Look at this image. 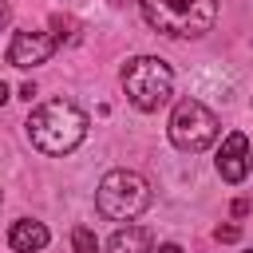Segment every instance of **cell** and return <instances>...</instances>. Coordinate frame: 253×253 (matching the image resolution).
<instances>
[{
    "mask_svg": "<svg viewBox=\"0 0 253 253\" xmlns=\"http://www.w3.org/2000/svg\"><path fill=\"white\" fill-rule=\"evenodd\" d=\"M28 138L43 154H71L87 138V115L67 99H51L28 115Z\"/></svg>",
    "mask_w": 253,
    "mask_h": 253,
    "instance_id": "obj_1",
    "label": "cell"
},
{
    "mask_svg": "<svg viewBox=\"0 0 253 253\" xmlns=\"http://www.w3.org/2000/svg\"><path fill=\"white\" fill-rule=\"evenodd\" d=\"M142 16L162 36H202L217 20V0H138Z\"/></svg>",
    "mask_w": 253,
    "mask_h": 253,
    "instance_id": "obj_2",
    "label": "cell"
},
{
    "mask_svg": "<svg viewBox=\"0 0 253 253\" xmlns=\"http://www.w3.org/2000/svg\"><path fill=\"white\" fill-rule=\"evenodd\" d=\"M123 91L138 111H158L174 95V71L158 55H138L123 67Z\"/></svg>",
    "mask_w": 253,
    "mask_h": 253,
    "instance_id": "obj_3",
    "label": "cell"
},
{
    "mask_svg": "<svg viewBox=\"0 0 253 253\" xmlns=\"http://www.w3.org/2000/svg\"><path fill=\"white\" fill-rule=\"evenodd\" d=\"M95 206H99V213L111 217V221H130V217H138V213L150 206V186H146V178L134 174V170H111V174L99 182Z\"/></svg>",
    "mask_w": 253,
    "mask_h": 253,
    "instance_id": "obj_4",
    "label": "cell"
},
{
    "mask_svg": "<svg viewBox=\"0 0 253 253\" xmlns=\"http://www.w3.org/2000/svg\"><path fill=\"white\" fill-rule=\"evenodd\" d=\"M213 138H217V115L210 107H202L198 99H182L170 115V142L186 154H198Z\"/></svg>",
    "mask_w": 253,
    "mask_h": 253,
    "instance_id": "obj_5",
    "label": "cell"
},
{
    "mask_svg": "<svg viewBox=\"0 0 253 253\" xmlns=\"http://www.w3.org/2000/svg\"><path fill=\"white\" fill-rule=\"evenodd\" d=\"M55 51V40L43 36V32H16L12 43H8V63L12 67H40L47 63Z\"/></svg>",
    "mask_w": 253,
    "mask_h": 253,
    "instance_id": "obj_6",
    "label": "cell"
},
{
    "mask_svg": "<svg viewBox=\"0 0 253 253\" xmlns=\"http://www.w3.org/2000/svg\"><path fill=\"white\" fill-rule=\"evenodd\" d=\"M217 174H221L229 186H237V182L249 174V138H245L241 130H233V134L221 142V150H217Z\"/></svg>",
    "mask_w": 253,
    "mask_h": 253,
    "instance_id": "obj_7",
    "label": "cell"
},
{
    "mask_svg": "<svg viewBox=\"0 0 253 253\" xmlns=\"http://www.w3.org/2000/svg\"><path fill=\"white\" fill-rule=\"evenodd\" d=\"M47 225L43 221H12V229H8V245L16 249V253H40L43 245H47Z\"/></svg>",
    "mask_w": 253,
    "mask_h": 253,
    "instance_id": "obj_8",
    "label": "cell"
},
{
    "mask_svg": "<svg viewBox=\"0 0 253 253\" xmlns=\"http://www.w3.org/2000/svg\"><path fill=\"white\" fill-rule=\"evenodd\" d=\"M107 253H150V237H146V229H138V225L115 229V237H111Z\"/></svg>",
    "mask_w": 253,
    "mask_h": 253,
    "instance_id": "obj_9",
    "label": "cell"
},
{
    "mask_svg": "<svg viewBox=\"0 0 253 253\" xmlns=\"http://www.w3.org/2000/svg\"><path fill=\"white\" fill-rule=\"evenodd\" d=\"M71 245H75V253H99V241H95V233L87 225H75L71 229Z\"/></svg>",
    "mask_w": 253,
    "mask_h": 253,
    "instance_id": "obj_10",
    "label": "cell"
},
{
    "mask_svg": "<svg viewBox=\"0 0 253 253\" xmlns=\"http://www.w3.org/2000/svg\"><path fill=\"white\" fill-rule=\"evenodd\" d=\"M213 237H217V241H237V237H241V229H237V225H217V229H213Z\"/></svg>",
    "mask_w": 253,
    "mask_h": 253,
    "instance_id": "obj_11",
    "label": "cell"
},
{
    "mask_svg": "<svg viewBox=\"0 0 253 253\" xmlns=\"http://www.w3.org/2000/svg\"><path fill=\"white\" fill-rule=\"evenodd\" d=\"M233 213H237V217H241V213H249V202H245V198H237V202H233Z\"/></svg>",
    "mask_w": 253,
    "mask_h": 253,
    "instance_id": "obj_12",
    "label": "cell"
},
{
    "mask_svg": "<svg viewBox=\"0 0 253 253\" xmlns=\"http://www.w3.org/2000/svg\"><path fill=\"white\" fill-rule=\"evenodd\" d=\"M158 253H182V245H174V241H166V245H158Z\"/></svg>",
    "mask_w": 253,
    "mask_h": 253,
    "instance_id": "obj_13",
    "label": "cell"
},
{
    "mask_svg": "<svg viewBox=\"0 0 253 253\" xmlns=\"http://www.w3.org/2000/svg\"><path fill=\"white\" fill-rule=\"evenodd\" d=\"M4 99H8V83L0 79V103H4Z\"/></svg>",
    "mask_w": 253,
    "mask_h": 253,
    "instance_id": "obj_14",
    "label": "cell"
},
{
    "mask_svg": "<svg viewBox=\"0 0 253 253\" xmlns=\"http://www.w3.org/2000/svg\"><path fill=\"white\" fill-rule=\"evenodd\" d=\"M249 166H253V150H249Z\"/></svg>",
    "mask_w": 253,
    "mask_h": 253,
    "instance_id": "obj_15",
    "label": "cell"
},
{
    "mask_svg": "<svg viewBox=\"0 0 253 253\" xmlns=\"http://www.w3.org/2000/svg\"><path fill=\"white\" fill-rule=\"evenodd\" d=\"M249 253H253V249H249Z\"/></svg>",
    "mask_w": 253,
    "mask_h": 253,
    "instance_id": "obj_16",
    "label": "cell"
}]
</instances>
